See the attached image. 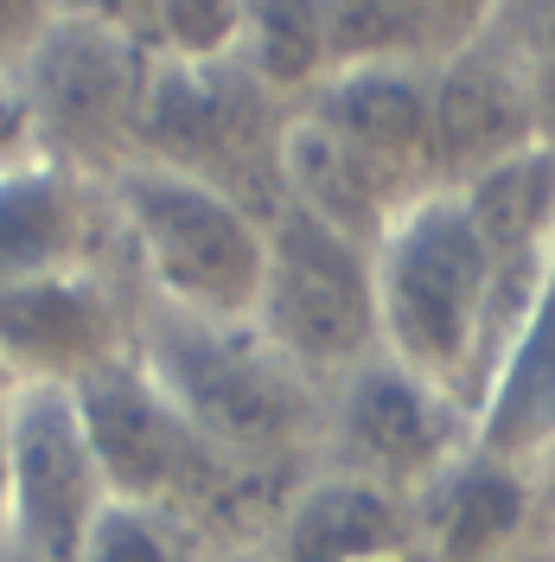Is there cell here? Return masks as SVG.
<instances>
[{
    "label": "cell",
    "instance_id": "cell-1",
    "mask_svg": "<svg viewBox=\"0 0 555 562\" xmlns=\"http://www.w3.org/2000/svg\"><path fill=\"white\" fill-rule=\"evenodd\" d=\"M135 358L217 448L262 473H319L326 390L281 358L256 319H205L140 301Z\"/></svg>",
    "mask_w": 555,
    "mask_h": 562
},
{
    "label": "cell",
    "instance_id": "cell-2",
    "mask_svg": "<svg viewBox=\"0 0 555 562\" xmlns=\"http://www.w3.org/2000/svg\"><path fill=\"white\" fill-rule=\"evenodd\" d=\"M491 301L498 269L479 244L460 192H428L377 244V319L383 351L453 390L466 409L486 390L491 364Z\"/></svg>",
    "mask_w": 555,
    "mask_h": 562
},
{
    "label": "cell",
    "instance_id": "cell-3",
    "mask_svg": "<svg viewBox=\"0 0 555 562\" xmlns=\"http://www.w3.org/2000/svg\"><path fill=\"white\" fill-rule=\"evenodd\" d=\"M103 199L140 301L205 319H256L269 269V217L154 160L122 167L103 186Z\"/></svg>",
    "mask_w": 555,
    "mask_h": 562
},
{
    "label": "cell",
    "instance_id": "cell-4",
    "mask_svg": "<svg viewBox=\"0 0 555 562\" xmlns=\"http://www.w3.org/2000/svg\"><path fill=\"white\" fill-rule=\"evenodd\" d=\"M154 70L160 65L128 38L115 7H58L33 58L13 77L33 115L38 160L90 186H109L122 167H135Z\"/></svg>",
    "mask_w": 555,
    "mask_h": 562
},
{
    "label": "cell",
    "instance_id": "cell-5",
    "mask_svg": "<svg viewBox=\"0 0 555 562\" xmlns=\"http://www.w3.org/2000/svg\"><path fill=\"white\" fill-rule=\"evenodd\" d=\"M294 109L269 97L237 58L230 65H160L140 128V160L205 179L224 199L249 205L275 224L287 211L281 147Z\"/></svg>",
    "mask_w": 555,
    "mask_h": 562
},
{
    "label": "cell",
    "instance_id": "cell-6",
    "mask_svg": "<svg viewBox=\"0 0 555 562\" xmlns=\"http://www.w3.org/2000/svg\"><path fill=\"white\" fill-rule=\"evenodd\" d=\"M256 326L301 378L332 390L383 351L377 249L351 244L332 224L287 205L269 224V269H262Z\"/></svg>",
    "mask_w": 555,
    "mask_h": 562
},
{
    "label": "cell",
    "instance_id": "cell-7",
    "mask_svg": "<svg viewBox=\"0 0 555 562\" xmlns=\"http://www.w3.org/2000/svg\"><path fill=\"white\" fill-rule=\"evenodd\" d=\"M473 448V409L453 390L377 351L351 378L326 390L319 416V473L364 480L377 492L416 498Z\"/></svg>",
    "mask_w": 555,
    "mask_h": 562
},
{
    "label": "cell",
    "instance_id": "cell-8",
    "mask_svg": "<svg viewBox=\"0 0 555 562\" xmlns=\"http://www.w3.org/2000/svg\"><path fill=\"white\" fill-rule=\"evenodd\" d=\"M140 288L109 249V262L65 276L0 281V358L20 390H77L135 351Z\"/></svg>",
    "mask_w": 555,
    "mask_h": 562
},
{
    "label": "cell",
    "instance_id": "cell-9",
    "mask_svg": "<svg viewBox=\"0 0 555 562\" xmlns=\"http://www.w3.org/2000/svg\"><path fill=\"white\" fill-rule=\"evenodd\" d=\"M13 448V530L7 543L38 562H77L90 530L115 505L77 390H20L7 409Z\"/></svg>",
    "mask_w": 555,
    "mask_h": 562
},
{
    "label": "cell",
    "instance_id": "cell-10",
    "mask_svg": "<svg viewBox=\"0 0 555 562\" xmlns=\"http://www.w3.org/2000/svg\"><path fill=\"white\" fill-rule=\"evenodd\" d=\"M428 97H434V154H441L448 192L523 154V147L550 140L543 77L518 38H505L498 13H491L486 38H473L460 58H448L428 77Z\"/></svg>",
    "mask_w": 555,
    "mask_h": 562
},
{
    "label": "cell",
    "instance_id": "cell-11",
    "mask_svg": "<svg viewBox=\"0 0 555 562\" xmlns=\"http://www.w3.org/2000/svg\"><path fill=\"white\" fill-rule=\"evenodd\" d=\"M115 224H109L103 186L65 173L52 160H26L0 173V281H33L109 262Z\"/></svg>",
    "mask_w": 555,
    "mask_h": 562
},
{
    "label": "cell",
    "instance_id": "cell-12",
    "mask_svg": "<svg viewBox=\"0 0 555 562\" xmlns=\"http://www.w3.org/2000/svg\"><path fill=\"white\" fill-rule=\"evenodd\" d=\"M428 77L434 70H332L301 109L319 115L332 135H346L364 160H377L396 186L428 199V192H448L441 186V154H434Z\"/></svg>",
    "mask_w": 555,
    "mask_h": 562
},
{
    "label": "cell",
    "instance_id": "cell-13",
    "mask_svg": "<svg viewBox=\"0 0 555 562\" xmlns=\"http://www.w3.org/2000/svg\"><path fill=\"white\" fill-rule=\"evenodd\" d=\"M416 518L434 562H491L550 525L536 473L486 448H466L441 480H428L416 492Z\"/></svg>",
    "mask_w": 555,
    "mask_h": 562
},
{
    "label": "cell",
    "instance_id": "cell-14",
    "mask_svg": "<svg viewBox=\"0 0 555 562\" xmlns=\"http://www.w3.org/2000/svg\"><path fill=\"white\" fill-rule=\"evenodd\" d=\"M262 562H434L416 498L377 492L364 480L313 473L281 512Z\"/></svg>",
    "mask_w": 555,
    "mask_h": 562
},
{
    "label": "cell",
    "instance_id": "cell-15",
    "mask_svg": "<svg viewBox=\"0 0 555 562\" xmlns=\"http://www.w3.org/2000/svg\"><path fill=\"white\" fill-rule=\"evenodd\" d=\"M281 186H287V205L332 224L339 237L377 249L389 237V224L409 205H421L409 186L383 173L377 160H364L346 135H332L319 115L294 109L287 122V147H281Z\"/></svg>",
    "mask_w": 555,
    "mask_h": 562
},
{
    "label": "cell",
    "instance_id": "cell-16",
    "mask_svg": "<svg viewBox=\"0 0 555 562\" xmlns=\"http://www.w3.org/2000/svg\"><path fill=\"white\" fill-rule=\"evenodd\" d=\"M498 7H448V0H326L332 70H441L473 38H486Z\"/></svg>",
    "mask_w": 555,
    "mask_h": 562
},
{
    "label": "cell",
    "instance_id": "cell-17",
    "mask_svg": "<svg viewBox=\"0 0 555 562\" xmlns=\"http://www.w3.org/2000/svg\"><path fill=\"white\" fill-rule=\"evenodd\" d=\"M473 448L518 460L530 473L555 448V281L543 288L511 351L491 364L486 390L473 403Z\"/></svg>",
    "mask_w": 555,
    "mask_h": 562
},
{
    "label": "cell",
    "instance_id": "cell-18",
    "mask_svg": "<svg viewBox=\"0 0 555 562\" xmlns=\"http://www.w3.org/2000/svg\"><path fill=\"white\" fill-rule=\"evenodd\" d=\"M237 65L281 97L287 109H301L332 77V26H326V0H249L243 45Z\"/></svg>",
    "mask_w": 555,
    "mask_h": 562
},
{
    "label": "cell",
    "instance_id": "cell-19",
    "mask_svg": "<svg viewBox=\"0 0 555 562\" xmlns=\"http://www.w3.org/2000/svg\"><path fill=\"white\" fill-rule=\"evenodd\" d=\"M115 20L154 65H230L243 45L249 0H140L115 7Z\"/></svg>",
    "mask_w": 555,
    "mask_h": 562
},
{
    "label": "cell",
    "instance_id": "cell-20",
    "mask_svg": "<svg viewBox=\"0 0 555 562\" xmlns=\"http://www.w3.org/2000/svg\"><path fill=\"white\" fill-rule=\"evenodd\" d=\"M205 537L192 525H179L173 512H154V505H109L97 530H90V543H83V557L77 562H211Z\"/></svg>",
    "mask_w": 555,
    "mask_h": 562
},
{
    "label": "cell",
    "instance_id": "cell-21",
    "mask_svg": "<svg viewBox=\"0 0 555 562\" xmlns=\"http://www.w3.org/2000/svg\"><path fill=\"white\" fill-rule=\"evenodd\" d=\"M26 160H38L33 115H26V103H20L13 83H0V173H13V167H26Z\"/></svg>",
    "mask_w": 555,
    "mask_h": 562
},
{
    "label": "cell",
    "instance_id": "cell-22",
    "mask_svg": "<svg viewBox=\"0 0 555 562\" xmlns=\"http://www.w3.org/2000/svg\"><path fill=\"white\" fill-rule=\"evenodd\" d=\"M13 530V448H7V416H0V550Z\"/></svg>",
    "mask_w": 555,
    "mask_h": 562
},
{
    "label": "cell",
    "instance_id": "cell-23",
    "mask_svg": "<svg viewBox=\"0 0 555 562\" xmlns=\"http://www.w3.org/2000/svg\"><path fill=\"white\" fill-rule=\"evenodd\" d=\"M491 562H555V530L543 525L536 537H523L518 550H505V557H491Z\"/></svg>",
    "mask_w": 555,
    "mask_h": 562
},
{
    "label": "cell",
    "instance_id": "cell-24",
    "mask_svg": "<svg viewBox=\"0 0 555 562\" xmlns=\"http://www.w3.org/2000/svg\"><path fill=\"white\" fill-rule=\"evenodd\" d=\"M13 396H20V378H13V371H7V358H0V416L13 409Z\"/></svg>",
    "mask_w": 555,
    "mask_h": 562
},
{
    "label": "cell",
    "instance_id": "cell-25",
    "mask_svg": "<svg viewBox=\"0 0 555 562\" xmlns=\"http://www.w3.org/2000/svg\"><path fill=\"white\" fill-rule=\"evenodd\" d=\"M0 562H38V557H26V550H13V543H7V550H0Z\"/></svg>",
    "mask_w": 555,
    "mask_h": 562
},
{
    "label": "cell",
    "instance_id": "cell-26",
    "mask_svg": "<svg viewBox=\"0 0 555 562\" xmlns=\"http://www.w3.org/2000/svg\"><path fill=\"white\" fill-rule=\"evenodd\" d=\"M211 562H262V557H211Z\"/></svg>",
    "mask_w": 555,
    "mask_h": 562
},
{
    "label": "cell",
    "instance_id": "cell-27",
    "mask_svg": "<svg viewBox=\"0 0 555 562\" xmlns=\"http://www.w3.org/2000/svg\"><path fill=\"white\" fill-rule=\"evenodd\" d=\"M550 281H555V269H550Z\"/></svg>",
    "mask_w": 555,
    "mask_h": 562
},
{
    "label": "cell",
    "instance_id": "cell-28",
    "mask_svg": "<svg viewBox=\"0 0 555 562\" xmlns=\"http://www.w3.org/2000/svg\"><path fill=\"white\" fill-rule=\"evenodd\" d=\"M0 83H7V77H0Z\"/></svg>",
    "mask_w": 555,
    "mask_h": 562
}]
</instances>
